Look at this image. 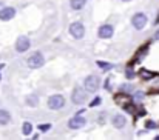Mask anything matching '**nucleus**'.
Listing matches in <instances>:
<instances>
[{"label":"nucleus","mask_w":159,"mask_h":140,"mask_svg":"<svg viewBox=\"0 0 159 140\" xmlns=\"http://www.w3.org/2000/svg\"><path fill=\"white\" fill-rule=\"evenodd\" d=\"M84 85H85L87 93H96L99 90V86H101V79H99V76H94V74L93 76H88L85 79Z\"/></svg>","instance_id":"nucleus-1"},{"label":"nucleus","mask_w":159,"mask_h":140,"mask_svg":"<svg viewBox=\"0 0 159 140\" xmlns=\"http://www.w3.org/2000/svg\"><path fill=\"white\" fill-rule=\"evenodd\" d=\"M26 62H28V66H30V68L37 69V68L43 66V63H45V57H43L40 52H34V54H31V55L28 57Z\"/></svg>","instance_id":"nucleus-2"},{"label":"nucleus","mask_w":159,"mask_h":140,"mask_svg":"<svg viewBox=\"0 0 159 140\" xmlns=\"http://www.w3.org/2000/svg\"><path fill=\"white\" fill-rule=\"evenodd\" d=\"M147 22H148V19H147V15H145L144 12H136V14L133 15V19H131V23H133V26H134L138 31L144 29L145 25H147Z\"/></svg>","instance_id":"nucleus-3"},{"label":"nucleus","mask_w":159,"mask_h":140,"mask_svg":"<svg viewBox=\"0 0 159 140\" xmlns=\"http://www.w3.org/2000/svg\"><path fill=\"white\" fill-rule=\"evenodd\" d=\"M70 34L74 37V39H82L84 36H85V28H84V25L80 23V22H74V23H71L70 25Z\"/></svg>","instance_id":"nucleus-4"},{"label":"nucleus","mask_w":159,"mask_h":140,"mask_svg":"<svg viewBox=\"0 0 159 140\" xmlns=\"http://www.w3.org/2000/svg\"><path fill=\"white\" fill-rule=\"evenodd\" d=\"M87 90L84 91L82 88H74V91L71 94V98H73V103L76 105H84V102L87 100Z\"/></svg>","instance_id":"nucleus-5"},{"label":"nucleus","mask_w":159,"mask_h":140,"mask_svg":"<svg viewBox=\"0 0 159 140\" xmlns=\"http://www.w3.org/2000/svg\"><path fill=\"white\" fill-rule=\"evenodd\" d=\"M63 105H65V98H63V95H60V94L51 95V97L48 98V106H50L51 109H60V108H63Z\"/></svg>","instance_id":"nucleus-6"},{"label":"nucleus","mask_w":159,"mask_h":140,"mask_svg":"<svg viewBox=\"0 0 159 140\" xmlns=\"http://www.w3.org/2000/svg\"><path fill=\"white\" fill-rule=\"evenodd\" d=\"M30 45H31L30 39L25 37V36H22V37H19L17 42H16V51H17V52H25V51L30 49Z\"/></svg>","instance_id":"nucleus-7"},{"label":"nucleus","mask_w":159,"mask_h":140,"mask_svg":"<svg viewBox=\"0 0 159 140\" xmlns=\"http://www.w3.org/2000/svg\"><path fill=\"white\" fill-rule=\"evenodd\" d=\"M85 123H87V120L84 117H73L68 122V128L70 129H80V128L85 126Z\"/></svg>","instance_id":"nucleus-8"},{"label":"nucleus","mask_w":159,"mask_h":140,"mask_svg":"<svg viewBox=\"0 0 159 140\" xmlns=\"http://www.w3.org/2000/svg\"><path fill=\"white\" fill-rule=\"evenodd\" d=\"M14 15H16V9L11 8V6H6V8H2L0 9V20H3V22L11 20Z\"/></svg>","instance_id":"nucleus-9"},{"label":"nucleus","mask_w":159,"mask_h":140,"mask_svg":"<svg viewBox=\"0 0 159 140\" xmlns=\"http://www.w3.org/2000/svg\"><path fill=\"white\" fill-rule=\"evenodd\" d=\"M113 33H114V29H113L111 25H102L99 28V37L101 39H110V37H113Z\"/></svg>","instance_id":"nucleus-10"},{"label":"nucleus","mask_w":159,"mask_h":140,"mask_svg":"<svg viewBox=\"0 0 159 140\" xmlns=\"http://www.w3.org/2000/svg\"><path fill=\"white\" fill-rule=\"evenodd\" d=\"M111 123L114 125V128H124L125 126V123H127V119L124 117V116H120V114H116L114 117H113V120H111Z\"/></svg>","instance_id":"nucleus-11"},{"label":"nucleus","mask_w":159,"mask_h":140,"mask_svg":"<svg viewBox=\"0 0 159 140\" xmlns=\"http://www.w3.org/2000/svg\"><path fill=\"white\" fill-rule=\"evenodd\" d=\"M11 120V114L5 109H0V125H8Z\"/></svg>","instance_id":"nucleus-12"},{"label":"nucleus","mask_w":159,"mask_h":140,"mask_svg":"<svg viewBox=\"0 0 159 140\" xmlns=\"http://www.w3.org/2000/svg\"><path fill=\"white\" fill-rule=\"evenodd\" d=\"M26 105H28V106H37V105H39V97H37L36 94H30V95L26 97Z\"/></svg>","instance_id":"nucleus-13"},{"label":"nucleus","mask_w":159,"mask_h":140,"mask_svg":"<svg viewBox=\"0 0 159 140\" xmlns=\"http://www.w3.org/2000/svg\"><path fill=\"white\" fill-rule=\"evenodd\" d=\"M85 3H87V0H70V5H71V8L73 9H82L84 6H85Z\"/></svg>","instance_id":"nucleus-14"},{"label":"nucleus","mask_w":159,"mask_h":140,"mask_svg":"<svg viewBox=\"0 0 159 140\" xmlns=\"http://www.w3.org/2000/svg\"><path fill=\"white\" fill-rule=\"evenodd\" d=\"M31 131H33V125H31L30 122H25V123H23V129H22L23 136H30Z\"/></svg>","instance_id":"nucleus-15"},{"label":"nucleus","mask_w":159,"mask_h":140,"mask_svg":"<svg viewBox=\"0 0 159 140\" xmlns=\"http://www.w3.org/2000/svg\"><path fill=\"white\" fill-rule=\"evenodd\" d=\"M141 76H142V79H145V80H150V79H153V72L152 71H147V69H142L141 71Z\"/></svg>","instance_id":"nucleus-16"},{"label":"nucleus","mask_w":159,"mask_h":140,"mask_svg":"<svg viewBox=\"0 0 159 140\" xmlns=\"http://www.w3.org/2000/svg\"><path fill=\"white\" fill-rule=\"evenodd\" d=\"M98 65H99L101 68H104V69H111V68H113V65H107L104 62H98Z\"/></svg>","instance_id":"nucleus-17"},{"label":"nucleus","mask_w":159,"mask_h":140,"mask_svg":"<svg viewBox=\"0 0 159 140\" xmlns=\"http://www.w3.org/2000/svg\"><path fill=\"white\" fill-rule=\"evenodd\" d=\"M145 126H147L148 129H153V128H156V123L152 122V120H148V122H145Z\"/></svg>","instance_id":"nucleus-18"},{"label":"nucleus","mask_w":159,"mask_h":140,"mask_svg":"<svg viewBox=\"0 0 159 140\" xmlns=\"http://www.w3.org/2000/svg\"><path fill=\"white\" fill-rule=\"evenodd\" d=\"M98 105H101V97H96V98L90 103V106H98Z\"/></svg>","instance_id":"nucleus-19"},{"label":"nucleus","mask_w":159,"mask_h":140,"mask_svg":"<svg viewBox=\"0 0 159 140\" xmlns=\"http://www.w3.org/2000/svg\"><path fill=\"white\" fill-rule=\"evenodd\" d=\"M125 76H127V79H133V77H134V72H133L131 69H127V72H125Z\"/></svg>","instance_id":"nucleus-20"},{"label":"nucleus","mask_w":159,"mask_h":140,"mask_svg":"<svg viewBox=\"0 0 159 140\" xmlns=\"http://www.w3.org/2000/svg\"><path fill=\"white\" fill-rule=\"evenodd\" d=\"M50 128H51V125H40V129L42 131H48Z\"/></svg>","instance_id":"nucleus-21"},{"label":"nucleus","mask_w":159,"mask_h":140,"mask_svg":"<svg viewBox=\"0 0 159 140\" xmlns=\"http://www.w3.org/2000/svg\"><path fill=\"white\" fill-rule=\"evenodd\" d=\"M104 88H105L107 91H108V90L111 88V86H110V79H107V80H105V86H104Z\"/></svg>","instance_id":"nucleus-22"},{"label":"nucleus","mask_w":159,"mask_h":140,"mask_svg":"<svg viewBox=\"0 0 159 140\" xmlns=\"http://www.w3.org/2000/svg\"><path fill=\"white\" fill-rule=\"evenodd\" d=\"M3 66H5V65H3V63H0V69H2V68H3Z\"/></svg>","instance_id":"nucleus-23"},{"label":"nucleus","mask_w":159,"mask_h":140,"mask_svg":"<svg viewBox=\"0 0 159 140\" xmlns=\"http://www.w3.org/2000/svg\"><path fill=\"white\" fill-rule=\"evenodd\" d=\"M156 23H159V17H158V19H156Z\"/></svg>","instance_id":"nucleus-24"},{"label":"nucleus","mask_w":159,"mask_h":140,"mask_svg":"<svg viewBox=\"0 0 159 140\" xmlns=\"http://www.w3.org/2000/svg\"><path fill=\"white\" fill-rule=\"evenodd\" d=\"M122 2H130V0H122Z\"/></svg>","instance_id":"nucleus-25"},{"label":"nucleus","mask_w":159,"mask_h":140,"mask_svg":"<svg viewBox=\"0 0 159 140\" xmlns=\"http://www.w3.org/2000/svg\"><path fill=\"white\" fill-rule=\"evenodd\" d=\"M0 79H2V76H0Z\"/></svg>","instance_id":"nucleus-26"},{"label":"nucleus","mask_w":159,"mask_h":140,"mask_svg":"<svg viewBox=\"0 0 159 140\" xmlns=\"http://www.w3.org/2000/svg\"><path fill=\"white\" fill-rule=\"evenodd\" d=\"M158 93H159V90H158Z\"/></svg>","instance_id":"nucleus-27"}]
</instances>
